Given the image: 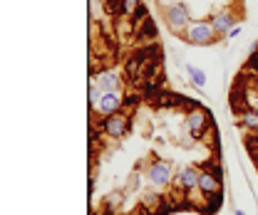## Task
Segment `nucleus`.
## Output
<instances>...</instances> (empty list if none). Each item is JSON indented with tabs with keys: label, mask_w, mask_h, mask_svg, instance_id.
<instances>
[{
	"label": "nucleus",
	"mask_w": 258,
	"mask_h": 215,
	"mask_svg": "<svg viewBox=\"0 0 258 215\" xmlns=\"http://www.w3.org/2000/svg\"><path fill=\"white\" fill-rule=\"evenodd\" d=\"M199 171H201V168H194V166L179 168L176 176H174V188H176L181 195H189L194 190H199Z\"/></svg>",
	"instance_id": "6e6552de"
},
{
	"label": "nucleus",
	"mask_w": 258,
	"mask_h": 215,
	"mask_svg": "<svg viewBox=\"0 0 258 215\" xmlns=\"http://www.w3.org/2000/svg\"><path fill=\"white\" fill-rule=\"evenodd\" d=\"M99 99H102V89L92 84V87H90V109H92V106H97V101H99Z\"/></svg>",
	"instance_id": "4468645a"
},
{
	"label": "nucleus",
	"mask_w": 258,
	"mask_h": 215,
	"mask_svg": "<svg viewBox=\"0 0 258 215\" xmlns=\"http://www.w3.org/2000/svg\"><path fill=\"white\" fill-rule=\"evenodd\" d=\"M184 69H186V74H189V82H191L196 89H204V87H206V72H204V69H199L196 64H186Z\"/></svg>",
	"instance_id": "f8f14e48"
},
{
	"label": "nucleus",
	"mask_w": 258,
	"mask_h": 215,
	"mask_svg": "<svg viewBox=\"0 0 258 215\" xmlns=\"http://www.w3.org/2000/svg\"><path fill=\"white\" fill-rule=\"evenodd\" d=\"M119 10H122V15H129V18H142L144 15L142 0H119Z\"/></svg>",
	"instance_id": "9b49d317"
},
{
	"label": "nucleus",
	"mask_w": 258,
	"mask_h": 215,
	"mask_svg": "<svg viewBox=\"0 0 258 215\" xmlns=\"http://www.w3.org/2000/svg\"><path fill=\"white\" fill-rule=\"evenodd\" d=\"M209 119H211V114H209L206 109H201V106H191V109H189V114H186V129H189V134L201 136V134L209 129Z\"/></svg>",
	"instance_id": "9d476101"
},
{
	"label": "nucleus",
	"mask_w": 258,
	"mask_h": 215,
	"mask_svg": "<svg viewBox=\"0 0 258 215\" xmlns=\"http://www.w3.org/2000/svg\"><path fill=\"white\" fill-rule=\"evenodd\" d=\"M127 104V96L122 94V89H114V92H102V99L97 101V106H92V114L95 117H112L117 112H122Z\"/></svg>",
	"instance_id": "423d86ee"
},
{
	"label": "nucleus",
	"mask_w": 258,
	"mask_h": 215,
	"mask_svg": "<svg viewBox=\"0 0 258 215\" xmlns=\"http://www.w3.org/2000/svg\"><path fill=\"white\" fill-rule=\"evenodd\" d=\"M209 20H211L214 30H216V35H219V40L228 37V32L238 25V15H236L231 8H221V10L211 13V15H209Z\"/></svg>",
	"instance_id": "0eeeda50"
},
{
	"label": "nucleus",
	"mask_w": 258,
	"mask_h": 215,
	"mask_svg": "<svg viewBox=\"0 0 258 215\" xmlns=\"http://www.w3.org/2000/svg\"><path fill=\"white\" fill-rule=\"evenodd\" d=\"M129 129H132V119H129V114H124V112H117L112 117H102L99 119V131L107 139H112V141H122L129 134Z\"/></svg>",
	"instance_id": "7ed1b4c3"
},
{
	"label": "nucleus",
	"mask_w": 258,
	"mask_h": 215,
	"mask_svg": "<svg viewBox=\"0 0 258 215\" xmlns=\"http://www.w3.org/2000/svg\"><path fill=\"white\" fill-rule=\"evenodd\" d=\"M174 176H176V171H174V166L169 161L154 158L147 166V178H149V183L154 185V188H169V185H174Z\"/></svg>",
	"instance_id": "39448f33"
},
{
	"label": "nucleus",
	"mask_w": 258,
	"mask_h": 215,
	"mask_svg": "<svg viewBox=\"0 0 258 215\" xmlns=\"http://www.w3.org/2000/svg\"><path fill=\"white\" fill-rule=\"evenodd\" d=\"M233 215H246V213H243L241 208H236V210H233Z\"/></svg>",
	"instance_id": "f3484780"
},
{
	"label": "nucleus",
	"mask_w": 258,
	"mask_h": 215,
	"mask_svg": "<svg viewBox=\"0 0 258 215\" xmlns=\"http://www.w3.org/2000/svg\"><path fill=\"white\" fill-rule=\"evenodd\" d=\"M159 3V8H169V5H174V3H179V0H157Z\"/></svg>",
	"instance_id": "2eb2a0df"
},
{
	"label": "nucleus",
	"mask_w": 258,
	"mask_h": 215,
	"mask_svg": "<svg viewBox=\"0 0 258 215\" xmlns=\"http://www.w3.org/2000/svg\"><path fill=\"white\" fill-rule=\"evenodd\" d=\"M161 15H164V23H166V28L174 32V35H184V30L189 28L194 23L191 18V10H189V5L186 3H174V5H169V8H161Z\"/></svg>",
	"instance_id": "f257e3e1"
},
{
	"label": "nucleus",
	"mask_w": 258,
	"mask_h": 215,
	"mask_svg": "<svg viewBox=\"0 0 258 215\" xmlns=\"http://www.w3.org/2000/svg\"><path fill=\"white\" fill-rule=\"evenodd\" d=\"M238 32H241V25H236L233 30L228 32V40H233V37H238Z\"/></svg>",
	"instance_id": "dca6fc26"
},
{
	"label": "nucleus",
	"mask_w": 258,
	"mask_h": 215,
	"mask_svg": "<svg viewBox=\"0 0 258 215\" xmlns=\"http://www.w3.org/2000/svg\"><path fill=\"white\" fill-rule=\"evenodd\" d=\"M181 40L186 45H196V47H204V45H216L219 42V35L214 30L211 20H194L191 25L184 30Z\"/></svg>",
	"instance_id": "f03ea898"
},
{
	"label": "nucleus",
	"mask_w": 258,
	"mask_h": 215,
	"mask_svg": "<svg viewBox=\"0 0 258 215\" xmlns=\"http://www.w3.org/2000/svg\"><path fill=\"white\" fill-rule=\"evenodd\" d=\"M92 84L99 87L102 92H114V89H119V87H122V74H119L117 69H112V67L99 69V72L92 74Z\"/></svg>",
	"instance_id": "1a4fd4ad"
},
{
	"label": "nucleus",
	"mask_w": 258,
	"mask_h": 215,
	"mask_svg": "<svg viewBox=\"0 0 258 215\" xmlns=\"http://www.w3.org/2000/svg\"><path fill=\"white\" fill-rule=\"evenodd\" d=\"M241 124L246 126V129H251V131H258V112L256 109H251V106H246V109H241Z\"/></svg>",
	"instance_id": "ddd939ff"
},
{
	"label": "nucleus",
	"mask_w": 258,
	"mask_h": 215,
	"mask_svg": "<svg viewBox=\"0 0 258 215\" xmlns=\"http://www.w3.org/2000/svg\"><path fill=\"white\" fill-rule=\"evenodd\" d=\"M199 193L206 198V195H216V193H224V181H221V168L216 163H206L201 171H199Z\"/></svg>",
	"instance_id": "20e7f679"
}]
</instances>
